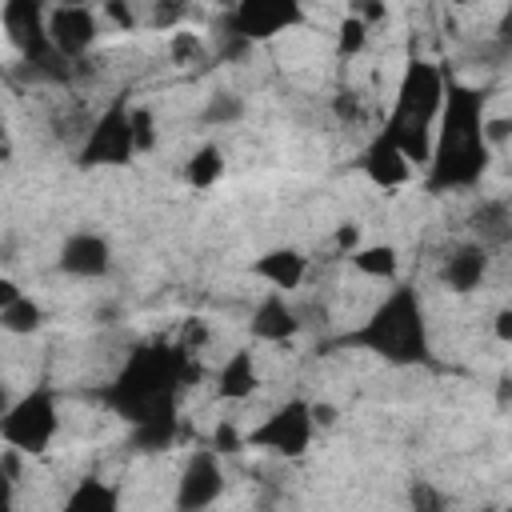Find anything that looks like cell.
<instances>
[{
	"instance_id": "f6af8a7d",
	"label": "cell",
	"mask_w": 512,
	"mask_h": 512,
	"mask_svg": "<svg viewBox=\"0 0 512 512\" xmlns=\"http://www.w3.org/2000/svg\"><path fill=\"white\" fill-rule=\"evenodd\" d=\"M56 4H88V0H56Z\"/></svg>"
},
{
	"instance_id": "603a6c76",
	"label": "cell",
	"mask_w": 512,
	"mask_h": 512,
	"mask_svg": "<svg viewBox=\"0 0 512 512\" xmlns=\"http://www.w3.org/2000/svg\"><path fill=\"white\" fill-rule=\"evenodd\" d=\"M240 116H244V100L236 92H212L208 104H204V112H200V120L212 124V128H228Z\"/></svg>"
},
{
	"instance_id": "6da1fadb",
	"label": "cell",
	"mask_w": 512,
	"mask_h": 512,
	"mask_svg": "<svg viewBox=\"0 0 512 512\" xmlns=\"http://www.w3.org/2000/svg\"><path fill=\"white\" fill-rule=\"evenodd\" d=\"M440 136H432L428 156V188H472L488 168V140H484V96L460 80H444V104H440Z\"/></svg>"
},
{
	"instance_id": "e0dca14e",
	"label": "cell",
	"mask_w": 512,
	"mask_h": 512,
	"mask_svg": "<svg viewBox=\"0 0 512 512\" xmlns=\"http://www.w3.org/2000/svg\"><path fill=\"white\" fill-rule=\"evenodd\" d=\"M176 412H164V416H148V420H136L132 424V436H128V448L132 452H164L176 444Z\"/></svg>"
},
{
	"instance_id": "cb8c5ba5",
	"label": "cell",
	"mask_w": 512,
	"mask_h": 512,
	"mask_svg": "<svg viewBox=\"0 0 512 512\" xmlns=\"http://www.w3.org/2000/svg\"><path fill=\"white\" fill-rule=\"evenodd\" d=\"M364 44H368V24L360 16H344L340 20V32H336V52L348 60V56L364 52Z\"/></svg>"
},
{
	"instance_id": "5bb4252c",
	"label": "cell",
	"mask_w": 512,
	"mask_h": 512,
	"mask_svg": "<svg viewBox=\"0 0 512 512\" xmlns=\"http://www.w3.org/2000/svg\"><path fill=\"white\" fill-rule=\"evenodd\" d=\"M252 336L256 340H288L300 332V312L284 300V296H268L260 300V308L252 312Z\"/></svg>"
},
{
	"instance_id": "484cf974",
	"label": "cell",
	"mask_w": 512,
	"mask_h": 512,
	"mask_svg": "<svg viewBox=\"0 0 512 512\" xmlns=\"http://www.w3.org/2000/svg\"><path fill=\"white\" fill-rule=\"evenodd\" d=\"M248 52H252V40H244L240 32H232V28L224 24V32H220V52H216V56L228 64V60H244Z\"/></svg>"
},
{
	"instance_id": "e575fe53",
	"label": "cell",
	"mask_w": 512,
	"mask_h": 512,
	"mask_svg": "<svg viewBox=\"0 0 512 512\" xmlns=\"http://www.w3.org/2000/svg\"><path fill=\"white\" fill-rule=\"evenodd\" d=\"M308 412H312V424H316V428H332V424H336V404H328V400L308 404Z\"/></svg>"
},
{
	"instance_id": "44dd1931",
	"label": "cell",
	"mask_w": 512,
	"mask_h": 512,
	"mask_svg": "<svg viewBox=\"0 0 512 512\" xmlns=\"http://www.w3.org/2000/svg\"><path fill=\"white\" fill-rule=\"evenodd\" d=\"M40 324H44V308H40L36 300H28L24 292H20L12 304L0 308V328L12 332V336H32Z\"/></svg>"
},
{
	"instance_id": "3957f363",
	"label": "cell",
	"mask_w": 512,
	"mask_h": 512,
	"mask_svg": "<svg viewBox=\"0 0 512 512\" xmlns=\"http://www.w3.org/2000/svg\"><path fill=\"white\" fill-rule=\"evenodd\" d=\"M340 344L376 352L388 364H424L428 360V320H424L420 292L412 284H396L372 308V316L356 332H348Z\"/></svg>"
},
{
	"instance_id": "f1b7e54d",
	"label": "cell",
	"mask_w": 512,
	"mask_h": 512,
	"mask_svg": "<svg viewBox=\"0 0 512 512\" xmlns=\"http://www.w3.org/2000/svg\"><path fill=\"white\" fill-rule=\"evenodd\" d=\"M188 0H156V12H152V24L156 28H172L180 16H184Z\"/></svg>"
},
{
	"instance_id": "d4e9b609",
	"label": "cell",
	"mask_w": 512,
	"mask_h": 512,
	"mask_svg": "<svg viewBox=\"0 0 512 512\" xmlns=\"http://www.w3.org/2000/svg\"><path fill=\"white\" fill-rule=\"evenodd\" d=\"M128 120H132L136 152H152L156 148V116H152V108H128Z\"/></svg>"
},
{
	"instance_id": "4fadbf2b",
	"label": "cell",
	"mask_w": 512,
	"mask_h": 512,
	"mask_svg": "<svg viewBox=\"0 0 512 512\" xmlns=\"http://www.w3.org/2000/svg\"><path fill=\"white\" fill-rule=\"evenodd\" d=\"M364 172H368V180H372L376 188H400V184L412 180V164L404 160V152H400L384 132L368 144V152H364Z\"/></svg>"
},
{
	"instance_id": "7a4b0ae2",
	"label": "cell",
	"mask_w": 512,
	"mask_h": 512,
	"mask_svg": "<svg viewBox=\"0 0 512 512\" xmlns=\"http://www.w3.org/2000/svg\"><path fill=\"white\" fill-rule=\"evenodd\" d=\"M196 380H200V368H196L192 352H184L180 344L176 348L148 344V348H136L128 356V364L108 384L104 400L116 416L136 424V420H148V416L176 412V392L184 384H196Z\"/></svg>"
},
{
	"instance_id": "d6a6232c",
	"label": "cell",
	"mask_w": 512,
	"mask_h": 512,
	"mask_svg": "<svg viewBox=\"0 0 512 512\" xmlns=\"http://www.w3.org/2000/svg\"><path fill=\"white\" fill-rule=\"evenodd\" d=\"M408 500H412V504H416L420 512H432V508H440V504H444V496H440V492H432V488H428L424 480H416V484H412Z\"/></svg>"
},
{
	"instance_id": "ee69618b",
	"label": "cell",
	"mask_w": 512,
	"mask_h": 512,
	"mask_svg": "<svg viewBox=\"0 0 512 512\" xmlns=\"http://www.w3.org/2000/svg\"><path fill=\"white\" fill-rule=\"evenodd\" d=\"M452 4H460V8H468V4H476V0H452Z\"/></svg>"
},
{
	"instance_id": "836d02e7",
	"label": "cell",
	"mask_w": 512,
	"mask_h": 512,
	"mask_svg": "<svg viewBox=\"0 0 512 512\" xmlns=\"http://www.w3.org/2000/svg\"><path fill=\"white\" fill-rule=\"evenodd\" d=\"M336 248H340V252L360 248V224H352V220H348V224H340V228H336Z\"/></svg>"
},
{
	"instance_id": "4316f807",
	"label": "cell",
	"mask_w": 512,
	"mask_h": 512,
	"mask_svg": "<svg viewBox=\"0 0 512 512\" xmlns=\"http://www.w3.org/2000/svg\"><path fill=\"white\" fill-rule=\"evenodd\" d=\"M168 52H172L176 64H192V60L200 56V36H196V32H176Z\"/></svg>"
},
{
	"instance_id": "8fae6325",
	"label": "cell",
	"mask_w": 512,
	"mask_h": 512,
	"mask_svg": "<svg viewBox=\"0 0 512 512\" xmlns=\"http://www.w3.org/2000/svg\"><path fill=\"white\" fill-rule=\"evenodd\" d=\"M108 264H112V248L100 232H72L60 244V272H68V276L96 280L108 272Z\"/></svg>"
},
{
	"instance_id": "ffe728a7",
	"label": "cell",
	"mask_w": 512,
	"mask_h": 512,
	"mask_svg": "<svg viewBox=\"0 0 512 512\" xmlns=\"http://www.w3.org/2000/svg\"><path fill=\"white\" fill-rule=\"evenodd\" d=\"M472 220H476V236H480L484 248H488V244H508L512 220H508V204H504V200H484Z\"/></svg>"
},
{
	"instance_id": "52a82bcc",
	"label": "cell",
	"mask_w": 512,
	"mask_h": 512,
	"mask_svg": "<svg viewBox=\"0 0 512 512\" xmlns=\"http://www.w3.org/2000/svg\"><path fill=\"white\" fill-rule=\"evenodd\" d=\"M312 428H316V424H312L308 400H288V404H280L264 424H256V428L244 436V444H248V448H260V452H272V456L296 460V456L308 452Z\"/></svg>"
},
{
	"instance_id": "83f0119b",
	"label": "cell",
	"mask_w": 512,
	"mask_h": 512,
	"mask_svg": "<svg viewBox=\"0 0 512 512\" xmlns=\"http://www.w3.org/2000/svg\"><path fill=\"white\" fill-rule=\"evenodd\" d=\"M208 344V324L204 320H184V328H180V348L184 352H200Z\"/></svg>"
},
{
	"instance_id": "74e56055",
	"label": "cell",
	"mask_w": 512,
	"mask_h": 512,
	"mask_svg": "<svg viewBox=\"0 0 512 512\" xmlns=\"http://www.w3.org/2000/svg\"><path fill=\"white\" fill-rule=\"evenodd\" d=\"M336 116H340V120H356V116H360V100H356L352 92H340V96H336Z\"/></svg>"
},
{
	"instance_id": "5b68a950",
	"label": "cell",
	"mask_w": 512,
	"mask_h": 512,
	"mask_svg": "<svg viewBox=\"0 0 512 512\" xmlns=\"http://www.w3.org/2000/svg\"><path fill=\"white\" fill-rule=\"evenodd\" d=\"M60 428V416H56V392L48 384L32 388L28 396L12 400L8 412L0 416V440L20 448V452H44L52 444Z\"/></svg>"
},
{
	"instance_id": "8d00e7d4",
	"label": "cell",
	"mask_w": 512,
	"mask_h": 512,
	"mask_svg": "<svg viewBox=\"0 0 512 512\" xmlns=\"http://www.w3.org/2000/svg\"><path fill=\"white\" fill-rule=\"evenodd\" d=\"M16 472H8L4 464H0V512H8L12 508V496H16Z\"/></svg>"
},
{
	"instance_id": "60d3db41",
	"label": "cell",
	"mask_w": 512,
	"mask_h": 512,
	"mask_svg": "<svg viewBox=\"0 0 512 512\" xmlns=\"http://www.w3.org/2000/svg\"><path fill=\"white\" fill-rule=\"evenodd\" d=\"M16 260V236L8 232L4 240H0V264H12Z\"/></svg>"
},
{
	"instance_id": "7402d4cb",
	"label": "cell",
	"mask_w": 512,
	"mask_h": 512,
	"mask_svg": "<svg viewBox=\"0 0 512 512\" xmlns=\"http://www.w3.org/2000/svg\"><path fill=\"white\" fill-rule=\"evenodd\" d=\"M220 172H224V152H220L216 144L196 148L192 160L184 164V180H188L192 188H212V184L220 180Z\"/></svg>"
},
{
	"instance_id": "1f68e13d",
	"label": "cell",
	"mask_w": 512,
	"mask_h": 512,
	"mask_svg": "<svg viewBox=\"0 0 512 512\" xmlns=\"http://www.w3.org/2000/svg\"><path fill=\"white\" fill-rule=\"evenodd\" d=\"M236 448H244V436H240L232 424H220V428L212 432V452H236Z\"/></svg>"
},
{
	"instance_id": "8992f818",
	"label": "cell",
	"mask_w": 512,
	"mask_h": 512,
	"mask_svg": "<svg viewBox=\"0 0 512 512\" xmlns=\"http://www.w3.org/2000/svg\"><path fill=\"white\" fill-rule=\"evenodd\" d=\"M132 156H136L132 120H128V100L120 96V100H112V104L88 124L76 164H80V168H124Z\"/></svg>"
},
{
	"instance_id": "d6986e66",
	"label": "cell",
	"mask_w": 512,
	"mask_h": 512,
	"mask_svg": "<svg viewBox=\"0 0 512 512\" xmlns=\"http://www.w3.org/2000/svg\"><path fill=\"white\" fill-rule=\"evenodd\" d=\"M352 268L364 272V276H376V280H396V268H400V256L392 244H368V248H352L348 252Z\"/></svg>"
},
{
	"instance_id": "2e32d148",
	"label": "cell",
	"mask_w": 512,
	"mask_h": 512,
	"mask_svg": "<svg viewBox=\"0 0 512 512\" xmlns=\"http://www.w3.org/2000/svg\"><path fill=\"white\" fill-rule=\"evenodd\" d=\"M256 384H260V376H256V360L248 348L232 352L216 372V396H224V400H244L256 392Z\"/></svg>"
},
{
	"instance_id": "ba28073f",
	"label": "cell",
	"mask_w": 512,
	"mask_h": 512,
	"mask_svg": "<svg viewBox=\"0 0 512 512\" xmlns=\"http://www.w3.org/2000/svg\"><path fill=\"white\" fill-rule=\"evenodd\" d=\"M304 20V4L300 0H236V8L228 12V28L240 32L244 40L260 44L272 40L284 28H296Z\"/></svg>"
},
{
	"instance_id": "277c9868",
	"label": "cell",
	"mask_w": 512,
	"mask_h": 512,
	"mask_svg": "<svg viewBox=\"0 0 512 512\" xmlns=\"http://www.w3.org/2000/svg\"><path fill=\"white\" fill-rule=\"evenodd\" d=\"M444 80H448L444 68L428 60H408L396 84V104H392L384 136L404 152L408 164H428L432 156V128L444 104Z\"/></svg>"
},
{
	"instance_id": "f546056e",
	"label": "cell",
	"mask_w": 512,
	"mask_h": 512,
	"mask_svg": "<svg viewBox=\"0 0 512 512\" xmlns=\"http://www.w3.org/2000/svg\"><path fill=\"white\" fill-rule=\"evenodd\" d=\"M348 16H360L364 24H376L388 16V4L384 0H348Z\"/></svg>"
},
{
	"instance_id": "9a60e30c",
	"label": "cell",
	"mask_w": 512,
	"mask_h": 512,
	"mask_svg": "<svg viewBox=\"0 0 512 512\" xmlns=\"http://www.w3.org/2000/svg\"><path fill=\"white\" fill-rule=\"evenodd\" d=\"M252 272H256L260 280H268L272 288L288 292V288H296V284L304 280V272H308V256L296 252V248H272V252H264V256L252 264Z\"/></svg>"
},
{
	"instance_id": "7c38bea8",
	"label": "cell",
	"mask_w": 512,
	"mask_h": 512,
	"mask_svg": "<svg viewBox=\"0 0 512 512\" xmlns=\"http://www.w3.org/2000/svg\"><path fill=\"white\" fill-rule=\"evenodd\" d=\"M484 276H488V248L480 244V240H464V244H456L452 248V256L444 260V268H440V280L452 288V292H476L480 284H484Z\"/></svg>"
},
{
	"instance_id": "ab89813d",
	"label": "cell",
	"mask_w": 512,
	"mask_h": 512,
	"mask_svg": "<svg viewBox=\"0 0 512 512\" xmlns=\"http://www.w3.org/2000/svg\"><path fill=\"white\" fill-rule=\"evenodd\" d=\"M20 296V288H16V280H8V276H0V308L4 304H12Z\"/></svg>"
},
{
	"instance_id": "9c48e42d",
	"label": "cell",
	"mask_w": 512,
	"mask_h": 512,
	"mask_svg": "<svg viewBox=\"0 0 512 512\" xmlns=\"http://www.w3.org/2000/svg\"><path fill=\"white\" fill-rule=\"evenodd\" d=\"M224 492V472H220V460L212 448H200L188 456L184 472H180V484H176V508L180 512H196V508H208L216 504Z\"/></svg>"
},
{
	"instance_id": "ac0fdd59",
	"label": "cell",
	"mask_w": 512,
	"mask_h": 512,
	"mask_svg": "<svg viewBox=\"0 0 512 512\" xmlns=\"http://www.w3.org/2000/svg\"><path fill=\"white\" fill-rule=\"evenodd\" d=\"M120 504V492L104 480H80L68 496H64V508L68 512H116Z\"/></svg>"
},
{
	"instance_id": "7bdbcfd3",
	"label": "cell",
	"mask_w": 512,
	"mask_h": 512,
	"mask_svg": "<svg viewBox=\"0 0 512 512\" xmlns=\"http://www.w3.org/2000/svg\"><path fill=\"white\" fill-rule=\"evenodd\" d=\"M8 404H12V392H8V388H4V380H0V416L8 412Z\"/></svg>"
},
{
	"instance_id": "d590c367",
	"label": "cell",
	"mask_w": 512,
	"mask_h": 512,
	"mask_svg": "<svg viewBox=\"0 0 512 512\" xmlns=\"http://www.w3.org/2000/svg\"><path fill=\"white\" fill-rule=\"evenodd\" d=\"M104 12H108L120 28H136V16H132V8H128L124 0H104Z\"/></svg>"
},
{
	"instance_id": "30bf717a",
	"label": "cell",
	"mask_w": 512,
	"mask_h": 512,
	"mask_svg": "<svg viewBox=\"0 0 512 512\" xmlns=\"http://www.w3.org/2000/svg\"><path fill=\"white\" fill-rule=\"evenodd\" d=\"M48 40L60 56L76 64L96 44V16L88 12V4H56L48 12Z\"/></svg>"
},
{
	"instance_id": "f35d334b",
	"label": "cell",
	"mask_w": 512,
	"mask_h": 512,
	"mask_svg": "<svg viewBox=\"0 0 512 512\" xmlns=\"http://www.w3.org/2000/svg\"><path fill=\"white\" fill-rule=\"evenodd\" d=\"M496 336H500L504 344L512 340V312H508V308H500V312H496Z\"/></svg>"
},
{
	"instance_id": "b9f144b4",
	"label": "cell",
	"mask_w": 512,
	"mask_h": 512,
	"mask_svg": "<svg viewBox=\"0 0 512 512\" xmlns=\"http://www.w3.org/2000/svg\"><path fill=\"white\" fill-rule=\"evenodd\" d=\"M8 156H12V144H8V128L0 120V160H8Z\"/></svg>"
},
{
	"instance_id": "4dcf8cb0",
	"label": "cell",
	"mask_w": 512,
	"mask_h": 512,
	"mask_svg": "<svg viewBox=\"0 0 512 512\" xmlns=\"http://www.w3.org/2000/svg\"><path fill=\"white\" fill-rule=\"evenodd\" d=\"M480 128H484L488 148H496V144H504V140L512 136V120H508V116H492V120H484Z\"/></svg>"
}]
</instances>
